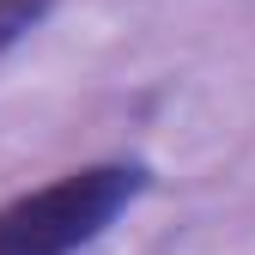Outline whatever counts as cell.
<instances>
[{
    "mask_svg": "<svg viewBox=\"0 0 255 255\" xmlns=\"http://www.w3.org/2000/svg\"><path fill=\"white\" fill-rule=\"evenodd\" d=\"M146 195V164L110 158L55 176L37 195L0 207V255H79Z\"/></svg>",
    "mask_w": 255,
    "mask_h": 255,
    "instance_id": "cell-1",
    "label": "cell"
},
{
    "mask_svg": "<svg viewBox=\"0 0 255 255\" xmlns=\"http://www.w3.org/2000/svg\"><path fill=\"white\" fill-rule=\"evenodd\" d=\"M49 12H55V0H0V55L18 49Z\"/></svg>",
    "mask_w": 255,
    "mask_h": 255,
    "instance_id": "cell-2",
    "label": "cell"
}]
</instances>
